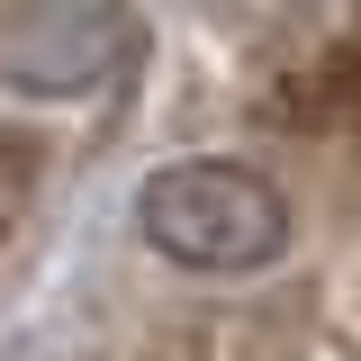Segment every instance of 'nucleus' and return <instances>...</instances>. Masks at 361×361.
I'll use <instances>...</instances> for the list:
<instances>
[{"label":"nucleus","mask_w":361,"mask_h":361,"mask_svg":"<svg viewBox=\"0 0 361 361\" xmlns=\"http://www.w3.org/2000/svg\"><path fill=\"white\" fill-rule=\"evenodd\" d=\"M135 235L180 271H208V280H244V271H271L298 235V208L289 190L235 154H180V163H154L135 180Z\"/></svg>","instance_id":"f257e3e1"},{"label":"nucleus","mask_w":361,"mask_h":361,"mask_svg":"<svg viewBox=\"0 0 361 361\" xmlns=\"http://www.w3.org/2000/svg\"><path fill=\"white\" fill-rule=\"evenodd\" d=\"M27 199H37V135L0 127V244H9V226L27 217Z\"/></svg>","instance_id":"f03ea898"}]
</instances>
